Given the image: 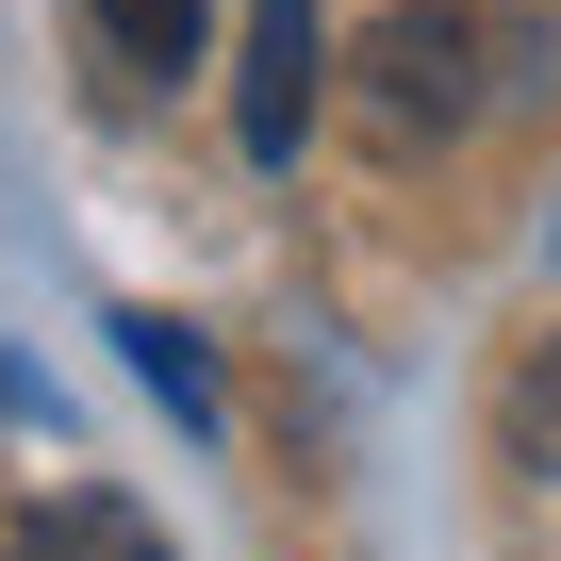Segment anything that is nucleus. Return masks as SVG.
<instances>
[{
  "label": "nucleus",
  "mask_w": 561,
  "mask_h": 561,
  "mask_svg": "<svg viewBox=\"0 0 561 561\" xmlns=\"http://www.w3.org/2000/svg\"><path fill=\"white\" fill-rule=\"evenodd\" d=\"M512 83H528V67H512V34H495V18H462V0H397V18L347 50V100H364V133H380V149H446V133H479Z\"/></svg>",
  "instance_id": "nucleus-1"
},
{
  "label": "nucleus",
  "mask_w": 561,
  "mask_h": 561,
  "mask_svg": "<svg viewBox=\"0 0 561 561\" xmlns=\"http://www.w3.org/2000/svg\"><path fill=\"white\" fill-rule=\"evenodd\" d=\"M231 133H248V165H298V133H314V0H248Z\"/></svg>",
  "instance_id": "nucleus-2"
},
{
  "label": "nucleus",
  "mask_w": 561,
  "mask_h": 561,
  "mask_svg": "<svg viewBox=\"0 0 561 561\" xmlns=\"http://www.w3.org/2000/svg\"><path fill=\"white\" fill-rule=\"evenodd\" d=\"M0 561H182V545H165L116 479H67V495H34L18 528H0Z\"/></svg>",
  "instance_id": "nucleus-3"
},
{
  "label": "nucleus",
  "mask_w": 561,
  "mask_h": 561,
  "mask_svg": "<svg viewBox=\"0 0 561 561\" xmlns=\"http://www.w3.org/2000/svg\"><path fill=\"white\" fill-rule=\"evenodd\" d=\"M116 347H133V380H149V397H165V413H182L198 446L231 430V380L198 364V331H182V314H116Z\"/></svg>",
  "instance_id": "nucleus-4"
},
{
  "label": "nucleus",
  "mask_w": 561,
  "mask_h": 561,
  "mask_svg": "<svg viewBox=\"0 0 561 561\" xmlns=\"http://www.w3.org/2000/svg\"><path fill=\"white\" fill-rule=\"evenodd\" d=\"M100 50H116L133 83H182V67H198V0H100Z\"/></svg>",
  "instance_id": "nucleus-5"
},
{
  "label": "nucleus",
  "mask_w": 561,
  "mask_h": 561,
  "mask_svg": "<svg viewBox=\"0 0 561 561\" xmlns=\"http://www.w3.org/2000/svg\"><path fill=\"white\" fill-rule=\"evenodd\" d=\"M512 462L528 479H561V331L528 347V380H512Z\"/></svg>",
  "instance_id": "nucleus-6"
}]
</instances>
